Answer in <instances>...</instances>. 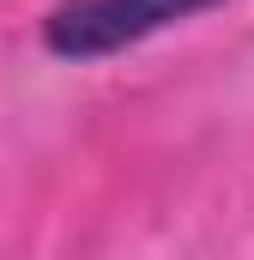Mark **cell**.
<instances>
[{
  "label": "cell",
  "mask_w": 254,
  "mask_h": 260,
  "mask_svg": "<svg viewBox=\"0 0 254 260\" xmlns=\"http://www.w3.org/2000/svg\"><path fill=\"white\" fill-rule=\"evenodd\" d=\"M200 6H218V0H73L49 18V49L73 55V61H91V55H109L121 43L164 30L170 18H188Z\"/></svg>",
  "instance_id": "obj_1"
}]
</instances>
